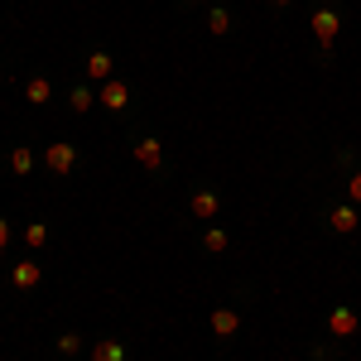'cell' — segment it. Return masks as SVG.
Instances as JSON below:
<instances>
[{
  "instance_id": "10",
  "label": "cell",
  "mask_w": 361,
  "mask_h": 361,
  "mask_svg": "<svg viewBox=\"0 0 361 361\" xmlns=\"http://www.w3.org/2000/svg\"><path fill=\"white\" fill-rule=\"evenodd\" d=\"M126 342L121 337H102V342H92V361H126Z\"/></svg>"
},
{
  "instance_id": "11",
  "label": "cell",
  "mask_w": 361,
  "mask_h": 361,
  "mask_svg": "<svg viewBox=\"0 0 361 361\" xmlns=\"http://www.w3.org/2000/svg\"><path fill=\"white\" fill-rule=\"evenodd\" d=\"M111 54H92L87 58V78H92V82H111Z\"/></svg>"
},
{
  "instance_id": "4",
  "label": "cell",
  "mask_w": 361,
  "mask_h": 361,
  "mask_svg": "<svg viewBox=\"0 0 361 361\" xmlns=\"http://www.w3.org/2000/svg\"><path fill=\"white\" fill-rule=\"evenodd\" d=\"M126 102H130V82H102L97 92V106H106V111H126Z\"/></svg>"
},
{
  "instance_id": "6",
  "label": "cell",
  "mask_w": 361,
  "mask_h": 361,
  "mask_svg": "<svg viewBox=\"0 0 361 361\" xmlns=\"http://www.w3.org/2000/svg\"><path fill=\"white\" fill-rule=\"evenodd\" d=\"M207 323H212V337H222V342L241 333V313H236V308H212Z\"/></svg>"
},
{
  "instance_id": "17",
  "label": "cell",
  "mask_w": 361,
  "mask_h": 361,
  "mask_svg": "<svg viewBox=\"0 0 361 361\" xmlns=\"http://www.w3.org/2000/svg\"><path fill=\"white\" fill-rule=\"evenodd\" d=\"M10 169H15V173H29V169H34V154H29L25 145H15V149H10Z\"/></svg>"
},
{
  "instance_id": "8",
  "label": "cell",
  "mask_w": 361,
  "mask_h": 361,
  "mask_svg": "<svg viewBox=\"0 0 361 361\" xmlns=\"http://www.w3.org/2000/svg\"><path fill=\"white\" fill-rule=\"evenodd\" d=\"M217 212H222V197L212 193V188H197V193H193V217H197V222H212Z\"/></svg>"
},
{
  "instance_id": "3",
  "label": "cell",
  "mask_w": 361,
  "mask_h": 361,
  "mask_svg": "<svg viewBox=\"0 0 361 361\" xmlns=\"http://www.w3.org/2000/svg\"><path fill=\"white\" fill-rule=\"evenodd\" d=\"M135 164H145L149 173H159V169H164V145H159L154 135L135 140Z\"/></svg>"
},
{
  "instance_id": "20",
  "label": "cell",
  "mask_w": 361,
  "mask_h": 361,
  "mask_svg": "<svg viewBox=\"0 0 361 361\" xmlns=\"http://www.w3.org/2000/svg\"><path fill=\"white\" fill-rule=\"evenodd\" d=\"M10 236H15V231H10V222H5V217H0V250L10 246Z\"/></svg>"
},
{
  "instance_id": "5",
  "label": "cell",
  "mask_w": 361,
  "mask_h": 361,
  "mask_svg": "<svg viewBox=\"0 0 361 361\" xmlns=\"http://www.w3.org/2000/svg\"><path fill=\"white\" fill-rule=\"evenodd\" d=\"M44 164H49V173H73L78 149H73V145H49V149H44Z\"/></svg>"
},
{
  "instance_id": "7",
  "label": "cell",
  "mask_w": 361,
  "mask_h": 361,
  "mask_svg": "<svg viewBox=\"0 0 361 361\" xmlns=\"http://www.w3.org/2000/svg\"><path fill=\"white\" fill-rule=\"evenodd\" d=\"M328 226H333V231H342V236H347V231H357V226H361L357 202H342V207H333V212H328Z\"/></svg>"
},
{
  "instance_id": "21",
  "label": "cell",
  "mask_w": 361,
  "mask_h": 361,
  "mask_svg": "<svg viewBox=\"0 0 361 361\" xmlns=\"http://www.w3.org/2000/svg\"><path fill=\"white\" fill-rule=\"evenodd\" d=\"M270 5H289V0H270Z\"/></svg>"
},
{
  "instance_id": "15",
  "label": "cell",
  "mask_w": 361,
  "mask_h": 361,
  "mask_svg": "<svg viewBox=\"0 0 361 361\" xmlns=\"http://www.w3.org/2000/svg\"><path fill=\"white\" fill-rule=\"evenodd\" d=\"M207 29H212V34H231V15H226L222 5H212V10H207Z\"/></svg>"
},
{
  "instance_id": "22",
  "label": "cell",
  "mask_w": 361,
  "mask_h": 361,
  "mask_svg": "<svg viewBox=\"0 0 361 361\" xmlns=\"http://www.w3.org/2000/svg\"><path fill=\"white\" fill-rule=\"evenodd\" d=\"M183 5H197V0H183Z\"/></svg>"
},
{
  "instance_id": "16",
  "label": "cell",
  "mask_w": 361,
  "mask_h": 361,
  "mask_svg": "<svg viewBox=\"0 0 361 361\" xmlns=\"http://www.w3.org/2000/svg\"><path fill=\"white\" fill-rule=\"evenodd\" d=\"M202 246L212 250V255H222V250H226V231H222V226H207V231H202Z\"/></svg>"
},
{
  "instance_id": "19",
  "label": "cell",
  "mask_w": 361,
  "mask_h": 361,
  "mask_svg": "<svg viewBox=\"0 0 361 361\" xmlns=\"http://www.w3.org/2000/svg\"><path fill=\"white\" fill-rule=\"evenodd\" d=\"M347 197H352V202H361V173H352V183H347Z\"/></svg>"
},
{
  "instance_id": "18",
  "label": "cell",
  "mask_w": 361,
  "mask_h": 361,
  "mask_svg": "<svg viewBox=\"0 0 361 361\" xmlns=\"http://www.w3.org/2000/svg\"><path fill=\"white\" fill-rule=\"evenodd\" d=\"M58 352L78 357V352H82V337H78V333H63V337H58Z\"/></svg>"
},
{
  "instance_id": "9",
  "label": "cell",
  "mask_w": 361,
  "mask_h": 361,
  "mask_svg": "<svg viewBox=\"0 0 361 361\" xmlns=\"http://www.w3.org/2000/svg\"><path fill=\"white\" fill-rule=\"evenodd\" d=\"M44 284V265L39 260H15V289H39Z\"/></svg>"
},
{
  "instance_id": "1",
  "label": "cell",
  "mask_w": 361,
  "mask_h": 361,
  "mask_svg": "<svg viewBox=\"0 0 361 361\" xmlns=\"http://www.w3.org/2000/svg\"><path fill=\"white\" fill-rule=\"evenodd\" d=\"M337 29H342V20H337V10H333V5H318V10H313V39H318L323 49H333Z\"/></svg>"
},
{
  "instance_id": "14",
  "label": "cell",
  "mask_w": 361,
  "mask_h": 361,
  "mask_svg": "<svg viewBox=\"0 0 361 361\" xmlns=\"http://www.w3.org/2000/svg\"><path fill=\"white\" fill-rule=\"evenodd\" d=\"M25 241H29L34 250H44V246H49V222H29V226H25Z\"/></svg>"
},
{
  "instance_id": "13",
  "label": "cell",
  "mask_w": 361,
  "mask_h": 361,
  "mask_svg": "<svg viewBox=\"0 0 361 361\" xmlns=\"http://www.w3.org/2000/svg\"><path fill=\"white\" fill-rule=\"evenodd\" d=\"M68 106H73V111H92V106H97V92H92V87H73Z\"/></svg>"
},
{
  "instance_id": "2",
  "label": "cell",
  "mask_w": 361,
  "mask_h": 361,
  "mask_svg": "<svg viewBox=\"0 0 361 361\" xmlns=\"http://www.w3.org/2000/svg\"><path fill=\"white\" fill-rule=\"evenodd\" d=\"M357 333H361V318H357V308L337 304L333 313H328V337H357Z\"/></svg>"
},
{
  "instance_id": "12",
  "label": "cell",
  "mask_w": 361,
  "mask_h": 361,
  "mask_svg": "<svg viewBox=\"0 0 361 361\" xmlns=\"http://www.w3.org/2000/svg\"><path fill=\"white\" fill-rule=\"evenodd\" d=\"M25 97L34 102V106H44V102L54 97V82H49V78L39 73V78H29V82H25Z\"/></svg>"
}]
</instances>
